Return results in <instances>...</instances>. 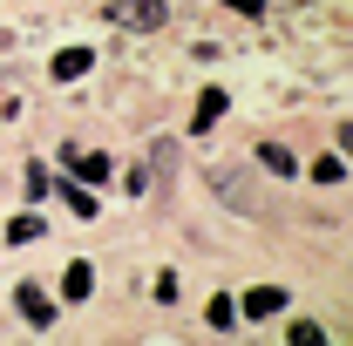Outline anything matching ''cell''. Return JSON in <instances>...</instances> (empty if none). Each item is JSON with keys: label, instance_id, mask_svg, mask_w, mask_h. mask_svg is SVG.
<instances>
[{"label": "cell", "instance_id": "4", "mask_svg": "<svg viewBox=\"0 0 353 346\" xmlns=\"http://www.w3.org/2000/svg\"><path fill=\"white\" fill-rule=\"evenodd\" d=\"M88 68H95V54H88V48H61V54H54V82H82Z\"/></svg>", "mask_w": 353, "mask_h": 346}, {"label": "cell", "instance_id": "10", "mask_svg": "<svg viewBox=\"0 0 353 346\" xmlns=\"http://www.w3.org/2000/svg\"><path fill=\"white\" fill-rule=\"evenodd\" d=\"M34 238H41V217H14L7 224V245H34Z\"/></svg>", "mask_w": 353, "mask_h": 346}, {"label": "cell", "instance_id": "9", "mask_svg": "<svg viewBox=\"0 0 353 346\" xmlns=\"http://www.w3.org/2000/svg\"><path fill=\"white\" fill-rule=\"evenodd\" d=\"M61 197H68V211H75V217H95V211H102V204H95V197H88L82 183H61Z\"/></svg>", "mask_w": 353, "mask_h": 346}, {"label": "cell", "instance_id": "6", "mask_svg": "<svg viewBox=\"0 0 353 346\" xmlns=\"http://www.w3.org/2000/svg\"><path fill=\"white\" fill-rule=\"evenodd\" d=\"M88 292H95V272L75 258V265H68V278H61V299H88Z\"/></svg>", "mask_w": 353, "mask_h": 346}, {"label": "cell", "instance_id": "5", "mask_svg": "<svg viewBox=\"0 0 353 346\" xmlns=\"http://www.w3.org/2000/svg\"><path fill=\"white\" fill-rule=\"evenodd\" d=\"M68 163H75V176H88V183L109 176V156H102V150H68Z\"/></svg>", "mask_w": 353, "mask_h": 346}, {"label": "cell", "instance_id": "2", "mask_svg": "<svg viewBox=\"0 0 353 346\" xmlns=\"http://www.w3.org/2000/svg\"><path fill=\"white\" fill-rule=\"evenodd\" d=\"M14 305H21V319H28V326H54V299H48L41 285H21Z\"/></svg>", "mask_w": 353, "mask_h": 346}, {"label": "cell", "instance_id": "1", "mask_svg": "<svg viewBox=\"0 0 353 346\" xmlns=\"http://www.w3.org/2000/svg\"><path fill=\"white\" fill-rule=\"evenodd\" d=\"M163 21H170V7H163V0H109V28L150 34V28H163Z\"/></svg>", "mask_w": 353, "mask_h": 346}, {"label": "cell", "instance_id": "13", "mask_svg": "<svg viewBox=\"0 0 353 346\" xmlns=\"http://www.w3.org/2000/svg\"><path fill=\"white\" fill-rule=\"evenodd\" d=\"M224 7H238V14H265V0H224Z\"/></svg>", "mask_w": 353, "mask_h": 346}, {"label": "cell", "instance_id": "8", "mask_svg": "<svg viewBox=\"0 0 353 346\" xmlns=\"http://www.w3.org/2000/svg\"><path fill=\"white\" fill-rule=\"evenodd\" d=\"M224 116V88H204V102H197V130H211Z\"/></svg>", "mask_w": 353, "mask_h": 346}, {"label": "cell", "instance_id": "11", "mask_svg": "<svg viewBox=\"0 0 353 346\" xmlns=\"http://www.w3.org/2000/svg\"><path fill=\"white\" fill-rule=\"evenodd\" d=\"M312 176H319V183H347V163H340V156H319Z\"/></svg>", "mask_w": 353, "mask_h": 346}, {"label": "cell", "instance_id": "12", "mask_svg": "<svg viewBox=\"0 0 353 346\" xmlns=\"http://www.w3.org/2000/svg\"><path fill=\"white\" fill-rule=\"evenodd\" d=\"M231 319H238V305H231V299H211V326H218V333L231 326Z\"/></svg>", "mask_w": 353, "mask_h": 346}, {"label": "cell", "instance_id": "3", "mask_svg": "<svg viewBox=\"0 0 353 346\" xmlns=\"http://www.w3.org/2000/svg\"><path fill=\"white\" fill-rule=\"evenodd\" d=\"M238 312H245V319H272V312H285V292H279V285H259V292H245Z\"/></svg>", "mask_w": 353, "mask_h": 346}, {"label": "cell", "instance_id": "7", "mask_svg": "<svg viewBox=\"0 0 353 346\" xmlns=\"http://www.w3.org/2000/svg\"><path fill=\"white\" fill-rule=\"evenodd\" d=\"M259 163H265L272 176H292V170H299V163H292V150H279V143H265V150H259Z\"/></svg>", "mask_w": 353, "mask_h": 346}]
</instances>
